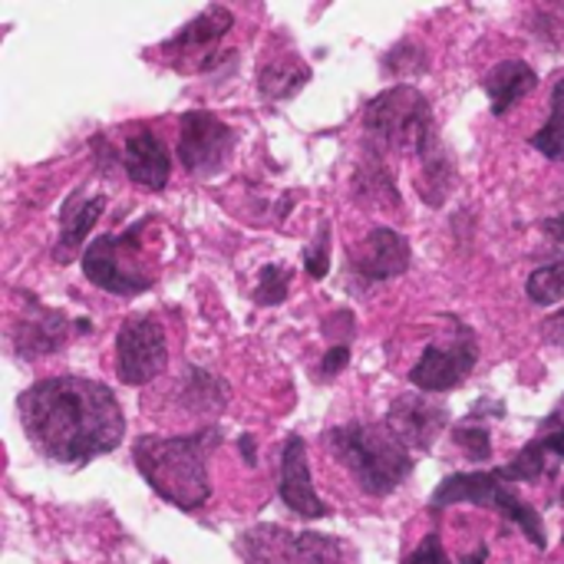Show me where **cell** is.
Segmentation results:
<instances>
[{"mask_svg": "<svg viewBox=\"0 0 564 564\" xmlns=\"http://www.w3.org/2000/svg\"><path fill=\"white\" fill-rule=\"evenodd\" d=\"M20 423L33 449L63 466L106 456L126 436L116 393L86 377H50L23 390Z\"/></svg>", "mask_w": 564, "mask_h": 564, "instance_id": "6da1fadb", "label": "cell"}, {"mask_svg": "<svg viewBox=\"0 0 564 564\" xmlns=\"http://www.w3.org/2000/svg\"><path fill=\"white\" fill-rule=\"evenodd\" d=\"M218 436L208 430L192 436H139L132 459L145 486L175 509H198L212 496V479L205 466L208 443Z\"/></svg>", "mask_w": 564, "mask_h": 564, "instance_id": "7a4b0ae2", "label": "cell"}, {"mask_svg": "<svg viewBox=\"0 0 564 564\" xmlns=\"http://www.w3.org/2000/svg\"><path fill=\"white\" fill-rule=\"evenodd\" d=\"M327 446L354 482L377 499L397 492L413 473V453L387 423H344L327 433Z\"/></svg>", "mask_w": 564, "mask_h": 564, "instance_id": "3957f363", "label": "cell"}, {"mask_svg": "<svg viewBox=\"0 0 564 564\" xmlns=\"http://www.w3.org/2000/svg\"><path fill=\"white\" fill-rule=\"evenodd\" d=\"M364 129L370 135V142L377 149H420L423 139L436 129L433 126V112H430V99L410 86H390L380 96H373L364 109Z\"/></svg>", "mask_w": 564, "mask_h": 564, "instance_id": "277c9868", "label": "cell"}, {"mask_svg": "<svg viewBox=\"0 0 564 564\" xmlns=\"http://www.w3.org/2000/svg\"><path fill=\"white\" fill-rule=\"evenodd\" d=\"M149 225L139 221L132 225L126 235H102V238H93L89 248L83 251V274L109 291V294H119V297H135L142 291L152 288V274L145 271L142 264V248H139V231Z\"/></svg>", "mask_w": 564, "mask_h": 564, "instance_id": "5b68a950", "label": "cell"}, {"mask_svg": "<svg viewBox=\"0 0 564 564\" xmlns=\"http://www.w3.org/2000/svg\"><path fill=\"white\" fill-rule=\"evenodd\" d=\"M245 564H340L344 545L317 532H288L281 525H254L238 539Z\"/></svg>", "mask_w": 564, "mask_h": 564, "instance_id": "8992f818", "label": "cell"}, {"mask_svg": "<svg viewBox=\"0 0 564 564\" xmlns=\"http://www.w3.org/2000/svg\"><path fill=\"white\" fill-rule=\"evenodd\" d=\"M169 364L165 330L152 314H132L116 334V373L126 387L152 383Z\"/></svg>", "mask_w": 564, "mask_h": 564, "instance_id": "52a82bcc", "label": "cell"}, {"mask_svg": "<svg viewBox=\"0 0 564 564\" xmlns=\"http://www.w3.org/2000/svg\"><path fill=\"white\" fill-rule=\"evenodd\" d=\"M238 135L231 126H225L215 112L205 109H192L182 116V132H178V159L192 175H212L218 172L231 149H235Z\"/></svg>", "mask_w": 564, "mask_h": 564, "instance_id": "ba28073f", "label": "cell"}, {"mask_svg": "<svg viewBox=\"0 0 564 564\" xmlns=\"http://www.w3.org/2000/svg\"><path fill=\"white\" fill-rule=\"evenodd\" d=\"M476 360H479L476 334L466 324H459V337L449 347L430 344L423 350V357L410 370V383L416 390H423V393H449V390H456L469 377Z\"/></svg>", "mask_w": 564, "mask_h": 564, "instance_id": "9c48e42d", "label": "cell"}, {"mask_svg": "<svg viewBox=\"0 0 564 564\" xmlns=\"http://www.w3.org/2000/svg\"><path fill=\"white\" fill-rule=\"evenodd\" d=\"M446 423H449L446 406L433 403L430 397L403 393L387 410V426L400 436V443L406 449H423L426 453L436 443V436L446 430Z\"/></svg>", "mask_w": 564, "mask_h": 564, "instance_id": "30bf717a", "label": "cell"}, {"mask_svg": "<svg viewBox=\"0 0 564 564\" xmlns=\"http://www.w3.org/2000/svg\"><path fill=\"white\" fill-rule=\"evenodd\" d=\"M278 489H281V502L294 516H301L307 522L327 516V506L321 502V496L314 489L311 463H307V446H304L301 436H288L284 449H281V482H278Z\"/></svg>", "mask_w": 564, "mask_h": 564, "instance_id": "8fae6325", "label": "cell"}, {"mask_svg": "<svg viewBox=\"0 0 564 564\" xmlns=\"http://www.w3.org/2000/svg\"><path fill=\"white\" fill-rule=\"evenodd\" d=\"M122 165H126L129 178L149 192H162L169 185V175H172V159H169L165 142L145 126H139L126 135Z\"/></svg>", "mask_w": 564, "mask_h": 564, "instance_id": "7c38bea8", "label": "cell"}, {"mask_svg": "<svg viewBox=\"0 0 564 564\" xmlns=\"http://www.w3.org/2000/svg\"><path fill=\"white\" fill-rule=\"evenodd\" d=\"M354 268L367 281H390L410 268V241L393 228H373L354 251Z\"/></svg>", "mask_w": 564, "mask_h": 564, "instance_id": "4fadbf2b", "label": "cell"}, {"mask_svg": "<svg viewBox=\"0 0 564 564\" xmlns=\"http://www.w3.org/2000/svg\"><path fill=\"white\" fill-rule=\"evenodd\" d=\"M506 482L499 479V473H456L449 479H443L430 499L433 509H449V506H479V509H496L499 496H502Z\"/></svg>", "mask_w": 564, "mask_h": 564, "instance_id": "5bb4252c", "label": "cell"}, {"mask_svg": "<svg viewBox=\"0 0 564 564\" xmlns=\"http://www.w3.org/2000/svg\"><path fill=\"white\" fill-rule=\"evenodd\" d=\"M235 26V17H231V10L228 7H205L198 17H192L162 50L169 53V56H192V53H205V50H212L228 30Z\"/></svg>", "mask_w": 564, "mask_h": 564, "instance_id": "9a60e30c", "label": "cell"}, {"mask_svg": "<svg viewBox=\"0 0 564 564\" xmlns=\"http://www.w3.org/2000/svg\"><path fill=\"white\" fill-rule=\"evenodd\" d=\"M492 112L506 116L516 102H522L535 86H539V73L525 63V59H506L499 66H492L482 79Z\"/></svg>", "mask_w": 564, "mask_h": 564, "instance_id": "2e32d148", "label": "cell"}, {"mask_svg": "<svg viewBox=\"0 0 564 564\" xmlns=\"http://www.w3.org/2000/svg\"><path fill=\"white\" fill-rule=\"evenodd\" d=\"M66 337V317L56 314V311H43L36 307L33 314L20 317L17 327H13V350L17 357H43V354H53Z\"/></svg>", "mask_w": 564, "mask_h": 564, "instance_id": "e0dca14e", "label": "cell"}, {"mask_svg": "<svg viewBox=\"0 0 564 564\" xmlns=\"http://www.w3.org/2000/svg\"><path fill=\"white\" fill-rule=\"evenodd\" d=\"M416 155H420V165H423L420 185H416V188H420V195H423L426 205L440 208V205L449 198V192H453L456 172H453V159H449V152L443 149L436 129L423 139V145L416 149Z\"/></svg>", "mask_w": 564, "mask_h": 564, "instance_id": "ac0fdd59", "label": "cell"}, {"mask_svg": "<svg viewBox=\"0 0 564 564\" xmlns=\"http://www.w3.org/2000/svg\"><path fill=\"white\" fill-rule=\"evenodd\" d=\"M102 208H106V195H86V192L76 188L59 208V245L76 248L93 231Z\"/></svg>", "mask_w": 564, "mask_h": 564, "instance_id": "d6986e66", "label": "cell"}, {"mask_svg": "<svg viewBox=\"0 0 564 564\" xmlns=\"http://www.w3.org/2000/svg\"><path fill=\"white\" fill-rule=\"evenodd\" d=\"M228 403V387L202 370V367H185V377H182V406L188 413H198V416H218Z\"/></svg>", "mask_w": 564, "mask_h": 564, "instance_id": "ffe728a7", "label": "cell"}, {"mask_svg": "<svg viewBox=\"0 0 564 564\" xmlns=\"http://www.w3.org/2000/svg\"><path fill=\"white\" fill-rule=\"evenodd\" d=\"M354 195L367 205H390L400 208V192L393 185L390 169L380 162V155H370V162H364L354 175Z\"/></svg>", "mask_w": 564, "mask_h": 564, "instance_id": "44dd1931", "label": "cell"}, {"mask_svg": "<svg viewBox=\"0 0 564 564\" xmlns=\"http://www.w3.org/2000/svg\"><path fill=\"white\" fill-rule=\"evenodd\" d=\"M558 459H562V456L552 449V443H549L545 436H539V440L529 443L509 466H502V469H496V473H499L502 482H535V479H542Z\"/></svg>", "mask_w": 564, "mask_h": 564, "instance_id": "7402d4cb", "label": "cell"}, {"mask_svg": "<svg viewBox=\"0 0 564 564\" xmlns=\"http://www.w3.org/2000/svg\"><path fill=\"white\" fill-rule=\"evenodd\" d=\"M307 79H311V69H307L297 56H284V59H274V63L261 66L258 89H261L268 99H288V96H294Z\"/></svg>", "mask_w": 564, "mask_h": 564, "instance_id": "603a6c76", "label": "cell"}, {"mask_svg": "<svg viewBox=\"0 0 564 564\" xmlns=\"http://www.w3.org/2000/svg\"><path fill=\"white\" fill-rule=\"evenodd\" d=\"M532 145L542 155L564 162V79H558L552 89V112H549L545 126L532 135Z\"/></svg>", "mask_w": 564, "mask_h": 564, "instance_id": "cb8c5ba5", "label": "cell"}, {"mask_svg": "<svg viewBox=\"0 0 564 564\" xmlns=\"http://www.w3.org/2000/svg\"><path fill=\"white\" fill-rule=\"evenodd\" d=\"M525 294L539 307H552V304L564 301V261L542 264L539 271H532L529 281H525Z\"/></svg>", "mask_w": 564, "mask_h": 564, "instance_id": "d4e9b609", "label": "cell"}, {"mask_svg": "<svg viewBox=\"0 0 564 564\" xmlns=\"http://www.w3.org/2000/svg\"><path fill=\"white\" fill-rule=\"evenodd\" d=\"M453 440L463 446V453L473 459V463H486L492 456V440H489V430L482 426V420H466L463 426L453 430Z\"/></svg>", "mask_w": 564, "mask_h": 564, "instance_id": "484cf974", "label": "cell"}, {"mask_svg": "<svg viewBox=\"0 0 564 564\" xmlns=\"http://www.w3.org/2000/svg\"><path fill=\"white\" fill-rule=\"evenodd\" d=\"M532 30L549 40V43H564V0L558 3H539L532 10Z\"/></svg>", "mask_w": 564, "mask_h": 564, "instance_id": "4316f807", "label": "cell"}, {"mask_svg": "<svg viewBox=\"0 0 564 564\" xmlns=\"http://www.w3.org/2000/svg\"><path fill=\"white\" fill-rule=\"evenodd\" d=\"M288 291H291V271L284 264H268L264 274H261V284H258V294L254 297H258V304L274 307V304H281L288 297Z\"/></svg>", "mask_w": 564, "mask_h": 564, "instance_id": "83f0119b", "label": "cell"}, {"mask_svg": "<svg viewBox=\"0 0 564 564\" xmlns=\"http://www.w3.org/2000/svg\"><path fill=\"white\" fill-rule=\"evenodd\" d=\"M304 264H307L311 278H317V281L327 278V271H330V228L327 225L321 228V238L304 251Z\"/></svg>", "mask_w": 564, "mask_h": 564, "instance_id": "f1b7e54d", "label": "cell"}, {"mask_svg": "<svg viewBox=\"0 0 564 564\" xmlns=\"http://www.w3.org/2000/svg\"><path fill=\"white\" fill-rule=\"evenodd\" d=\"M403 564H449V555H446V549H443V539H440V535H430V539H423V542L416 545L413 555H406V562Z\"/></svg>", "mask_w": 564, "mask_h": 564, "instance_id": "f546056e", "label": "cell"}, {"mask_svg": "<svg viewBox=\"0 0 564 564\" xmlns=\"http://www.w3.org/2000/svg\"><path fill=\"white\" fill-rule=\"evenodd\" d=\"M347 360H350V347H344V344H334V347L324 354V360H321V377H324V380L337 377V373L347 367Z\"/></svg>", "mask_w": 564, "mask_h": 564, "instance_id": "4dcf8cb0", "label": "cell"}, {"mask_svg": "<svg viewBox=\"0 0 564 564\" xmlns=\"http://www.w3.org/2000/svg\"><path fill=\"white\" fill-rule=\"evenodd\" d=\"M542 436H549L555 446H558V453L564 456V400H562V406L545 420V430H542Z\"/></svg>", "mask_w": 564, "mask_h": 564, "instance_id": "1f68e13d", "label": "cell"}, {"mask_svg": "<svg viewBox=\"0 0 564 564\" xmlns=\"http://www.w3.org/2000/svg\"><path fill=\"white\" fill-rule=\"evenodd\" d=\"M542 330H545V340H549L552 347H562L564 350V311H558Z\"/></svg>", "mask_w": 564, "mask_h": 564, "instance_id": "d6a6232c", "label": "cell"}, {"mask_svg": "<svg viewBox=\"0 0 564 564\" xmlns=\"http://www.w3.org/2000/svg\"><path fill=\"white\" fill-rule=\"evenodd\" d=\"M542 231H545L552 241H562L564 245V212L562 215H552V218H545V221H542Z\"/></svg>", "mask_w": 564, "mask_h": 564, "instance_id": "836d02e7", "label": "cell"}, {"mask_svg": "<svg viewBox=\"0 0 564 564\" xmlns=\"http://www.w3.org/2000/svg\"><path fill=\"white\" fill-rule=\"evenodd\" d=\"M238 446H241V456H245V463H248V466H258V456H254V440H251V436H241V440H238Z\"/></svg>", "mask_w": 564, "mask_h": 564, "instance_id": "e575fe53", "label": "cell"}, {"mask_svg": "<svg viewBox=\"0 0 564 564\" xmlns=\"http://www.w3.org/2000/svg\"><path fill=\"white\" fill-rule=\"evenodd\" d=\"M473 555H476V558H466L463 564H486V555H489V552H486V545H482V549H479V552H473Z\"/></svg>", "mask_w": 564, "mask_h": 564, "instance_id": "d590c367", "label": "cell"}]
</instances>
